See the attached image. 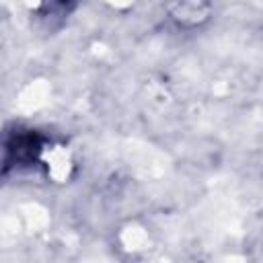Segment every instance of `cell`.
<instances>
[{
	"label": "cell",
	"instance_id": "cell-1",
	"mask_svg": "<svg viewBox=\"0 0 263 263\" xmlns=\"http://www.w3.org/2000/svg\"><path fill=\"white\" fill-rule=\"evenodd\" d=\"M210 14V4L208 0H171V16L183 25V27H193L205 21Z\"/></svg>",
	"mask_w": 263,
	"mask_h": 263
}]
</instances>
